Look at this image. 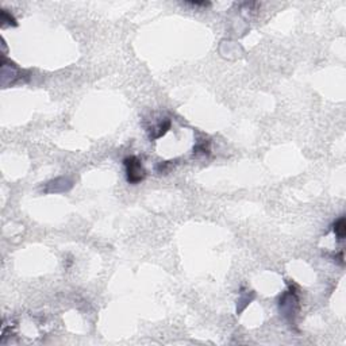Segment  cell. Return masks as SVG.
I'll use <instances>...</instances> for the list:
<instances>
[{
    "mask_svg": "<svg viewBox=\"0 0 346 346\" xmlns=\"http://www.w3.org/2000/svg\"><path fill=\"white\" fill-rule=\"evenodd\" d=\"M126 173H127V181L131 184H138L146 176L142 164L137 157H129L125 160Z\"/></svg>",
    "mask_w": 346,
    "mask_h": 346,
    "instance_id": "1",
    "label": "cell"
},
{
    "mask_svg": "<svg viewBox=\"0 0 346 346\" xmlns=\"http://www.w3.org/2000/svg\"><path fill=\"white\" fill-rule=\"evenodd\" d=\"M334 233H336V236L338 237V240H344L345 238V233H346V225H345V218L342 216V218H340L338 221L334 223Z\"/></svg>",
    "mask_w": 346,
    "mask_h": 346,
    "instance_id": "2",
    "label": "cell"
}]
</instances>
